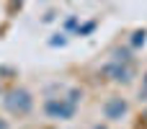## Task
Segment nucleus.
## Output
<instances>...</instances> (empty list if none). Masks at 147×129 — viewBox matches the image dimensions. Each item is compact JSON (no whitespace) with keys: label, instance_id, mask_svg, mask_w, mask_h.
<instances>
[{"label":"nucleus","instance_id":"7ed1b4c3","mask_svg":"<svg viewBox=\"0 0 147 129\" xmlns=\"http://www.w3.org/2000/svg\"><path fill=\"white\" fill-rule=\"evenodd\" d=\"M101 75H103L106 80H111V83L129 85L132 78H134V70H132L129 62H124V59H111V62H106V65L101 67Z\"/></svg>","mask_w":147,"mask_h":129},{"label":"nucleus","instance_id":"9d476101","mask_svg":"<svg viewBox=\"0 0 147 129\" xmlns=\"http://www.w3.org/2000/svg\"><path fill=\"white\" fill-rule=\"evenodd\" d=\"M145 116H147V111H145Z\"/></svg>","mask_w":147,"mask_h":129},{"label":"nucleus","instance_id":"f257e3e1","mask_svg":"<svg viewBox=\"0 0 147 129\" xmlns=\"http://www.w3.org/2000/svg\"><path fill=\"white\" fill-rule=\"evenodd\" d=\"M80 98H83V91L72 88L67 96H52V98H47V101L41 103V109H44V114H47L49 119H54V122H70V119L78 114Z\"/></svg>","mask_w":147,"mask_h":129},{"label":"nucleus","instance_id":"1a4fd4ad","mask_svg":"<svg viewBox=\"0 0 147 129\" xmlns=\"http://www.w3.org/2000/svg\"><path fill=\"white\" fill-rule=\"evenodd\" d=\"M0 129H8V124H5V122H0Z\"/></svg>","mask_w":147,"mask_h":129},{"label":"nucleus","instance_id":"0eeeda50","mask_svg":"<svg viewBox=\"0 0 147 129\" xmlns=\"http://www.w3.org/2000/svg\"><path fill=\"white\" fill-rule=\"evenodd\" d=\"M93 129H109V127H106V124H96Z\"/></svg>","mask_w":147,"mask_h":129},{"label":"nucleus","instance_id":"20e7f679","mask_svg":"<svg viewBox=\"0 0 147 129\" xmlns=\"http://www.w3.org/2000/svg\"><path fill=\"white\" fill-rule=\"evenodd\" d=\"M101 114H103L106 122H121L129 114V101L121 98V96H109L101 106Z\"/></svg>","mask_w":147,"mask_h":129},{"label":"nucleus","instance_id":"6e6552de","mask_svg":"<svg viewBox=\"0 0 147 129\" xmlns=\"http://www.w3.org/2000/svg\"><path fill=\"white\" fill-rule=\"evenodd\" d=\"M142 96H147V75H145V91H142Z\"/></svg>","mask_w":147,"mask_h":129},{"label":"nucleus","instance_id":"423d86ee","mask_svg":"<svg viewBox=\"0 0 147 129\" xmlns=\"http://www.w3.org/2000/svg\"><path fill=\"white\" fill-rule=\"evenodd\" d=\"M114 59H124V62H129L132 57H129V52H127V49H116V52H114Z\"/></svg>","mask_w":147,"mask_h":129},{"label":"nucleus","instance_id":"f03ea898","mask_svg":"<svg viewBox=\"0 0 147 129\" xmlns=\"http://www.w3.org/2000/svg\"><path fill=\"white\" fill-rule=\"evenodd\" d=\"M3 106H5V111L8 114H13V116H26V114H31L34 111V96H31V91L28 88H10L5 96H3Z\"/></svg>","mask_w":147,"mask_h":129},{"label":"nucleus","instance_id":"39448f33","mask_svg":"<svg viewBox=\"0 0 147 129\" xmlns=\"http://www.w3.org/2000/svg\"><path fill=\"white\" fill-rule=\"evenodd\" d=\"M145 41H147V31H134L132 34V47H140Z\"/></svg>","mask_w":147,"mask_h":129}]
</instances>
